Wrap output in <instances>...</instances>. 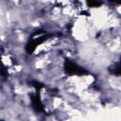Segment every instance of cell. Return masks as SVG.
I'll return each mask as SVG.
<instances>
[{
  "label": "cell",
  "instance_id": "cell-1",
  "mask_svg": "<svg viewBox=\"0 0 121 121\" xmlns=\"http://www.w3.org/2000/svg\"><path fill=\"white\" fill-rule=\"evenodd\" d=\"M51 35H47L45 33V31L43 30V29L36 30L35 32L32 33V35L30 37V40L26 43V51L28 54H31L39 44H41L42 43H43Z\"/></svg>",
  "mask_w": 121,
  "mask_h": 121
},
{
  "label": "cell",
  "instance_id": "cell-2",
  "mask_svg": "<svg viewBox=\"0 0 121 121\" xmlns=\"http://www.w3.org/2000/svg\"><path fill=\"white\" fill-rule=\"evenodd\" d=\"M63 68H64V72L67 75H79V76H83L88 74V72L81 66L78 65L77 63L73 62L70 60H65L64 64H63Z\"/></svg>",
  "mask_w": 121,
  "mask_h": 121
},
{
  "label": "cell",
  "instance_id": "cell-3",
  "mask_svg": "<svg viewBox=\"0 0 121 121\" xmlns=\"http://www.w3.org/2000/svg\"><path fill=\"white\" fill-rule=\"evenodd\" d=\"M31 104H32V108L36 112H43V103L41 101L40 98V95L39 92H37L35 95H31Z\"/></svg>",
  "mask_w": 121,
  "mask_h": 121
},
{
  "label": "cell",
  "instance_id": "cell-4",
  "mask_svg": "<svg viewBox=\"0 0 121 121\" xmlns=\"http://www.w3.org/2000/svg\"><path fill=\"white\" fill-rule=\"evenodd\" d=\"M111 72L116 76H121V60H120V62L117 63L112 70H111Z\"/></svg>",
  "mask_w": 121,
  "mask_h": 121
},
{
  "label": "cell",
  "instance_id": "cell-5",
  "mask_svg": "<svg viewBox=\"0 0 121 121\" xmlns=\"http://www.w3.org/2000/svg\"><path fill=\"white\" fill-rule=\"evenodd\" d=\"M31 85L36 89V91H37V92H39V91L43 87V85L42 83L38 82V81H32V82H31Z\"/></svg>",
  "mask_w": 121,
  "mask_h": 121
},
{
  "label": "cell",
  "instance_id": "cell-6",
  "mask_svg": "<svg viewBox=\"0 0 121 121\" xmlns=\"http://www.w3.org/2000/svg\"><path fill=\"white\" fill-rule=\"evenodd\" d=\"M87 5L89 7H92V8H95V7H99L102 5V2H98V1H88L87 2Z\"/></svg>",
  "mask_w": 121,
  "mask_h": 121
}]
</instances>
